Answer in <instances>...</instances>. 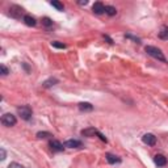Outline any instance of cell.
<instances>
[{
	"instance_id": "6da1fadb",
	"label": "cell",
	"mask_w": 168,
	"mask_h": 168,
	"mask_svg": "<svg viewBox=\"0 0 168 168\" xmlns=\"http://www.w3.org/2000/svg\"><path fill=\"white\" fill-rule=\"evenodd\" d=\"M144 50H146V53L150 55V57H153V58L158 59V60H161V62H166V57L163 55L160 49L155 47V46H146Z\"/></svg>"
},
{
	"instance_id": "9c48e42d",
	"label": "cell",
	"mask_w": 168,
	"mask_h": 168,
	"mask_svg": "<svg viewBox=\"0 0 168 168\" xmlns=\"http://www.w3.org/2000/svg\"><path fill=\"white\" fill-rule=\"evenodd\" d=\"M92 11H93V13H96V15H103L105 12V5L103 3H95L93 4V7H92Z\"/></svg>"
},
{
	"instance_id": "603a6c76",
	"label": "cell",
	"mask_w": 168,
	"mask_h": 168,
	"mask_svg": "<svg viewBox=\"0 0 168 168\" xmlns=\"http://www.w3.org/2000/svg\"><path fill=\"white\" fill-rule=\"evenodd\" d=\"M125 37H126V38H130V40H133V41H135V42H138V43H139V38L134 37V36H131V34H126Z\"/></svg>"
},
{
	"instance_id": "8fae6325",
	"label": "cell",
	"mask_w": 168,
	"mask_h": 168,
	"mask_svg": "<svg viewBox=\"0 0 168 168\" xmlns=\"http://www.w3.org/2000/svg\"><path fill=\"white\" fill-rule=\"evenodd\" d=\"M106 161H108L109 164H116V163H121V158H118V156H116L113 154H106Z\"/></svg>"
},
{
	"instance_id": "d4e9b609",
	"label": "cell",
	"mask_w": 168,
	"mask_h": 168,
	"mask_svg": "<svg viewBox=\"0 0 168 168\" xmlns=\"http://www.w3.org/2000/svg\"><path fill=\"white\" fill-rule=\"evenodd\" d=\"M0 154H2V158H0V159L4 160V159H5V150H4V148H2V150H0Z\"/></svg>"
},
{
	"instance_id": "52a82bcc",
	"label": "cell",
	"mask_w": 168,
	"mask_h": 168,
	"mask_svg": "<svg viewBox=\"0 0 168 168\" xmlns=\"http://www.w3.org/2000/svg\"><path fill=\"white\" fill-rule=\"evenodd\" d=\"M154 163L158 166V167H164L167 164V158H166L164 155L158 154V155L154 156Z\"/></svg>"
},
{
	"instance_id": "2e32d148",
	"label": "cell",
	"mask_w": 168,
	"mask_h": 168,
	"mask_svg": "<svg viewBox=\"0 0 168 168\" xmlns=\"http://www.w3.org/2000/svg\"><path fill=\"white\" fill-rule=\"evenodd\" d=\"M105 13H108L109 16H114L117 13V9L114 7H112V5H106L105 7Z\"/></svg>"
},
{
	"instance_id": "d6986e66",
	"label": "cell",
	"mask_w": 168,
	"mask_h": 168,
	"mask_svg": "<svg viewBox=\"0 0 168 168\" xmlns=\"http://www.w3.org/2000/svg\"><path fill=\"white\" fill-rule=\"evenodd\" d=\"M42 25H45V26H51V25H53V20L49 19V17H43V19H42Z\"/></svg>"
},
{
	"instance_id": "7a4b0ae2",
	"label": "cell",
	"mask_w": 168,
	"mask_h": 168,
	"mask_svg": "<svg viewBox=\"0 0 168 168\" xmlns=\"http://www.w3.org/2000/svg\"><path fill=\"white\" fill-rule=\"evenodd\" d=\"M9 15H11V17L17 19V20H20L21 17H22V20H24V17H25L24 9H22L20 5H11V8H9Z\"/></svg>"
},
{
	"instance_id": "3957f363",
	"label": "cell",
	"mask_w": 168,
	"mask_h": 168,
	"mask_svg": "<svg viewBox=\"0 0 168 168\" xmlns=\"http://www.w3.org/2000/svg\"><path fill=\"white\" fill-rule=\"evenodd\" d=\"M19 112V114L22 120H25V121H29L32 118V114H33V112L30 109V106H28V105H24V106H20V108L17 109Z\"/></svg>"
},
{
	"instance_id": "e0dca14e",
	"label": "cell",
	"mask_w": 168,
	"mask_h": 168,
	"mask_svg": "<svg viewBox=\"0 0 168 168\" xmlns=\"http://www.w3.org/2000/svg\"><path fill=\"white\" fill-rule=\"evenodd\" d=\"M51 46L53 47H57V49H66V45L59 42V41H53L51 42Z\"/></svg>"
},
{
	"instance_id": "277c9868",
	"label": "cell",
	"mask_w": 168,
	"mask_h": 168,
	"mask_svg": "<svg viewBox=\"0 0 168 168\" xmlns=\"http://www.w3.org/2000/svg\"><path fill=\"white\" fill-rule=\"evenodd\" d=\"M16 122H17L16 117H15L13 114H11V113H5V114H3V117H2V124H3L4 126H7V127L15 126Z\"/></svg>"
},
{
	"instance_id": "7c38bea8",
	"label": "cell",
	"mask_w": 168,
	"mask_h": 168,
	"mask_svg": "<svg viewBox=\"0 0 168 168\" xmlns=\"http://www.w3.org/2000/svg\"><path fill=\"white\" fill-rule=\"evenodd\" d=\"M24 22L28 25V26H36V24H37V21H36V19L33 17V16H30V15H25V17H24Z\"/></svg>"
},
{
	"instance_id": "5b68a950",
	"label": "cell",
	"mask_w": 168,
	"mask_h": 168,
	"mask_svg": "<svg viewBox=\"0 0 168 168\" xmlns=\"http://www.w3.org/2000/svg\"><path fill=\"white\" fill-rule=\"evenodd\" d=\"M142 141L144 144H147V146H155L156 144V137L154 135V134H144V135L142 137Z\"/></svg>"
},
{
	"instance_id": "9a60e30c",
	"label": "cell",
	"mask_w": 168,
	"mask_h": 168,
	"mask_svg": "<svg viewBox=\"0 0 168 168\" xmlns=\"http://www.w3.org/2000/svg\"><path fill=\"white\" fill-rule=\"evenodd\" d=\"M159 38L160 40H168V28L161 26V29L159 32Z\"/></svg>"
},
{
	"instance_id": "8992f818",
	"label": "cell",
	"mask_w": 168,
	"mask_h": 168,
	"mask_svg": "<svg viewBox=\"0 0 168 168\" xmlns=\"http://www.w3.org/2000/svg\"><path fill=\"white\" fill-rule=\"evenodd\" d=\"M49 146H50V148H51L53 151H55V153H62L63 151V146L64 144H62L59 141H57V139H51V141L49 142Z\"/></svg>"
},
{
	"instance_id": "5bb4252c",
	"label": "cell",
	"mask_w": 168,
	"mask_h": 168,
	"mask_svg": "<svg viewBox=\"0 0 168 168\" xmlns=\"http://www.w3.org/2000/svg\"><path fill=\"white\" fill-rule=\"evenodd\" d=\"M79 109L82 112H92L93 110V106L89 104V103H80L79 104Z\"/></svg>"
},
{
	"instance_id": "30bf717a",
	"label": "cell",
	"mask_w": 168,
	"mask_h": 168,
	"mask_svg": "<svg viewBox=\"0 0 168 168\" xmlns=\"http://www.w3.org/2000/svg\"><path fill=\"white\" fill-rule=\"evenodd\" d=\"M99 130H96L95 127H88V129H84V130H82V135L84 137H95L97 135Z\"/></svg>"
},
{
	"instance_id": "4fadbf2b",
	"label": "cell",
	"mask_w": 168,
	"mask_h": 168,
	"mask_svg": "<svg viewBox=\"0 0 168 168\" xmlns=\"http://www.w3.org/2000/svg\"><path fill=\"white\" fill-rule=\"evenodd\" d=\"M57 83H58V79H55V77H50V79L45 80V82L42 83V86H43L45 88H50V87L55 86V84H57Z\"/></svg>"
},
{
	"instance_id": "484cf974",
	"label": "cell",
	"mask_w": 168,
	"mask_h": 168,
	"mask_svg": "<svg viewBox=\"0 0 168 168\" xmlns=\"http://www.w3.org/2000/svg\"><path fill=\"white\" fill-rule=\"evenodd\" d=\"M79 4L80 5H86V4H88V2H87V0H84V2H79Z\"/></svg>"
},
{
	"instance_id": "7402d4cb",
	"label": "cell",
	"mask_w": 168,
	"mask_h": 168,
	"mask_svg": "<svg viewBox=\"0 0 168 168\" xmlns=\"http://www.w3.org/2000/svg\"><path fill=\"white\" fill-rule=\"evenodd\" d=\"M8 168H25V167H22L21 164H19V163H15V161H13V163H11V164L8 166Z\"/></svg>"
},
{
	"instance_id": "ac0fdd59",
	"label": "cell",
	"mask_w": 168,
	"mask_h": 168,
	"mask_svg": "<svg viewBox=\"0 0 168 168\" xmlns=\"http://www.w3.org/2000/svg\"><path fill=\"white\" fill-rule=\"evenodd\" d=\"M50 4H51L53 7H55V8H57L58 11H63V9H64L63 4H62V3H59V2H51V3H50Z\"/></svg>"
},
{
	"instance_id": "44dd1931",
	"label": "cell",
	"mask_w": 168,
	"mask_h": 168,
	"mask_svg": "<svg viewBox=\"0 0 168 168\" xmlns=\"http://www.w3.org/2000/svg\"><path fill=\"white\" fill-rule=\"evenodd\" d=\"M0 70H2V75H8L9 74V71H8V69H7V67H5L4 64H2V66H0Z\"/></svg>"
},
{
	"instance_id": "cb8c5ba5",
	"label": "cell",
	"mask_w": 168,
	"mask_h": 168,
	"mask_svg": "<svg viewBox=\"0 0 168 168\" xmlns=\"http://www.w3.org/2000/svg\"><path fill=\"white\" fill-rule=\"evenodd\" d=\"M97 135L100 137V139H101V141H103V142H105V143H106V142H108V139H106V138H105V137H104V135H103V134H101V133H100V131L97 133Z\"/></svg>"
},
{
	"instance_id": "ffe728a7",
	"label": "cell",
	"mask_w": 168,
	"mask_h": 168,
	"mask_svg": "<svg viewBox=\"0 0 168 168\" xmlns=\"http://www.w3.org/2000/svg\"><path fill=\"white\" fill-rule=\"evenodd\" d=\"M37 137L38 138H47V137H53V135L47 131H40V133H37Z\"/></svg>"
},
{
	"instance_id": "ba28073f",
	"label": "cell",
	"mask_w": 168,
	"mask_h": 168,
	"mask_svg": "<svg viewBox=\"0 0 168 168\" xmlns=\"http://www.w3.org/2000/svg\"><path fill=\"white\" fill-rule=\"evenodd\" d=\"M64 147H69V148H79V147H82V142L77 141V139H69V141L64 142Z\"/></svg>"
}]
</instances>
